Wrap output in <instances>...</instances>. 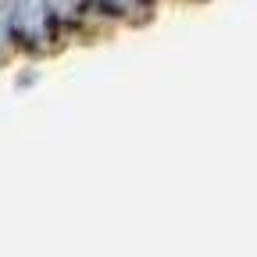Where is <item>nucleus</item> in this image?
I'll use <instances>...</instances> for the list:
<instances>
[{
    "label": "nucleus",
    "instance_id": "nucleus-1",
    "mask_svg": "<svg viewBox=\"0 0 257 257\" xmlns=\"http://www.w3.org/2000/svg\"><path fill=\"white\" fill-rule=\"evenodd\" d=\"M8 22L18 40H25V43L43 40L50 29V0H11Z\"/></svg>",
    "mask_w": 257,
    "mask_h": 257
},
{
    "label": "nucleus",
    "instance_id": "nucleus-2",
    "mask_svg": "<svg viewBox=\"0 0 257 257\" xmlns=\"http://www.w3.org/2000/svg\"><path fill=\"white\" fill-rule=\"evenodd\" d=\"M96 4H100L104 11H111V15H128L140 0H96Z\"/></svg>",
    "mask_w": 257,
    "mask_h": 257
},
{
    "label": "nucleus",
    "instance_id": "nucleus-3",
    "mask_svg": "<svg viewBox=\"0 0 257 257\" xmlns=\"http://www.w3.org/2000/svg\"><path fill=\"white\" fill-rule=\"evenodd\" d=\"M8 29H11V22H8V15H0V47H4V36H8Z\"/></svg>",
    "mask_w": 257,
    "mask_h": 257
}]
</instances>
